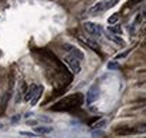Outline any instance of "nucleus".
<instances>
[{"label": "nucleus", "mask_w": 146, "mask_h": 138, "mask_svg": "<svg viewBox=\"0 0 146 138\" xmlns=\"http://www.w3.org/2000/svg\"><path fill=\"white\" fill-rule=\"evenodd\" d=\"M105 125H106V120L102 118V120L97 121L95 124H92V128H94V130H101V128H104Z\"/></svg>", "instance_id": "dca6fc26"}, {"label": "nucleus", "mask_w": 146, "mask_h": 138, "mask_svg": "<svg viewBox=\"0 0 146 138\" xmlns=\"http://www.w3.org/2000/svg\"><path fill=\"white\" fill-rule=\"evenodd\" d=\"M84 29L92 37H99L102 34V27L99 24H97V23H92V21H85L84 23Z\"/></svg>", "instance_id": "7ed1b4c3"}, {"label": "nucleus", "mask_w": 146, "mask_h": 138, "mask_svg": "<svg viewBox=\"0 0 146 138\" xmlns=\"http://www.w3.org/2000/svg\"><path fill=\"white\" fill-rule=\"evenodd\" d=\"M52 131V127H46V125H36L34 127V133L37 135H46V134H50Z\"/></svg>", "instance_id": "9d476101"}, {"label": "nucleus", "mask_w": 146, "mask_h": 138, "mask_svg": "<svg viewBox=\"0 0 146 138\" xmlns=\"http://www.w3.org/2000/svg\"><path fill=\"white\" fill-rule=\"evenodd\" d=\"M41 94H43V87H41V88H40V90L37 91V94H36V95H34V97H33V98L30 100V105H31V107H34V105H36L37 102H38V100H40Z\"/></svg>", "instance_id": "4468645a"}, {"label": "nucleus", "mask_w": 146, "mask_h": 138, "mask_svg": "<svg viewBox=\"0 0 146 138\" xmlns=\"http://www.w3.org/2000/svg\"><path fill=\"white\" fill-rule=\"evenodd\" d=\"M129 53H131V50H126V51H123V53H119V54H116V56H115V61L125 58V57H126V56H128Z\"/></svg>", "instance_id": "6ab92c4d"}, {"label": "nucleus", "mask_w": 146, "mask_h": 138, "mask_svg": "<svg viewBox=\"0 0 146 138\" xmlns=\"http://www.w3.org/2000/svg\"><path fill=\"white\" fill-rule=\"evenodd\" d=\"M26 88H27L26 83H24V81H20V84H19V87H17V90H16V97H14V102H16V104H19V102L21 101V98H23V95H24V92H26Z\"/></svg>", "instance_id": "0eeeda50"}, {"label": "nucleus", "mask_w": 146, "mask_h": 138, "mask_svg": "<svg viewBox=\"0 0 146 138\" xmlns=\"http://www.w3.org/2000/svg\"><path fill=\"white\" fill-rule=\"evenodd\" d=\"M40 88H41V86H38V84H36V83L30 84V87L26 88V92H24V95H23V100L29 102V101L37 94V91H38Z\"/></svg>", "instance_id": "39448f33"}, {"label": "nucleus", "mask_w": 146, "mask_h": 138, "mask_svg": "<svg viewBox=\"0 0 146 138\" xmlns=\"http://www.w3.org/2000/svg\"><path fill=\"white\" fill-rule=\"evenodd\" d=\"M108 33H111V34H121L122 33V27L119 26V24H113V26H108Z\"/></svg>", "instance_id": "9b49d317"}, {"label": "nucleus", "mask_w": 146, "mask_h": 138, "mask_svg": "<svg viewBox=\"0 0 146 138\" xmlns=\"http://www.w3.org/2000/svg\"><path fill=\"white\" fill-rule=\"evenodd\" d=\"M109 40H112V42H115L116 44H119V46H125V42L119 37V36H116V34H111V33H108V36H106Z\"/></svg>", "instance_id": "f8f14e48"}, {"label": "nucleus", "mask_w": 146, "mask_h": 138, "mask_svg": "<svg viewBox=\"0 0 146 138\" xmlns=\"http://www.w3.org/2000/svg\"><path fill=\"white\" fill-rule=\"evenodd\" d=\"M62 60L70 66L72 74H80V73H81V64H80V61H78L74 56H71V54H65Z\"/></svg>", "instance_id": "f03ea898"}, {"label": "nucleus", "mask_w": 146, "mask_h": 138, "mask_svg": "<svg viewBox=\"0 0 146 138\" xmlns=\"http://www.w3.org/2000/svg\"><path fill=\"white\" fill-rule=\"evenodd\" d=\"M119 1H121V0H111V1H106V4H105V10H106V9H111V7H113V6H116Z\"/></svg>", "instance_id": "aec40b11"}, {"label": "nucleus", "mask_w": 146, "mask_h": 138, "mask_svg": "<svg viewBox=\"0 0 146 138\" xmlns=\"http://www.w3.org/2000/svg\"><path fill=\"white\" fill-rule=\"evenodd\" d=\"M132 131H133V130H132L131 127H128V128H122V127H121V128L116 130V134H118V135H129V134H132Z\"/></svg>", "instance_id": "2eb2a0df"}, {"label": "nucleus", "mask_w": 146, "mask_h": 138, "mask_svg": "<svg viewBox=\"0 0 146 138\" xmlns=\"http://www.w3.org/2000/svg\"><path fill=\"white\" fill-rule=\"evenodd\" d=\"M17 120H20V114H19L17 117H14V118H13V121H17Z\"/></svg>", "instance_id": "b1692460"}, {"label": "nucleus", "mask_w": 146, "mask_h": 138, "mask_svg": "<svg viewBox=\"0 0 146 138\" xmlns=\"http://www.w3.org/2000/svg\"><path fill=\"white\" fill-rule=\"evenodd\" d=\"M108 68H109V70H119L121 66H119L118 61H109V63H108Z\"/></svg>", "instance_id": "a211bd4d"}, {"label": "nucleus", "mask_w": 146, "mask_h": 138, "mask_svg": "<svg viewBox=\"0 0 146 138\" xmlns=\"http://www.w3.org/2000/svg\"><path fill=\"white\" fill-rule=\"evenodd\" d=\"M81 40H82L87 46L91 47L92 50H95V51H98V50H99V44H98V43H95V42H92V40H90V39H81Z\"/></svg>", "instance_id": "ddd939ff"}, {"label": "nucleus", "mask_w": 146, "mask_h": 138, "mask_svg": "<svg viewBox=\"0 0 146 138\" xmlns=\"http://www.w3.org/2000/svg\"><path fill=\"white\" fill-rule=\"evenodd\" d=\"M10 92L6 91L1 97H0V114H3L4 113V110H6V107H7V102H9V98H10Z\"/></svg>", "instance_id": "1a4fd4ad"}, {"label": "nucleus", "mask_w": 146, "mask_h": 138, "mask_svg": "<svg viewBox=\"0 0 146 138\" xmlns=\"http://www.w3.org/2000/svg\"><path fill=\"white\" fill-rule=\"evenodd\" d=\"M20 134H21V135H26V137H31V138L37 137V134H34V133H27V131H21Z\"/></svg>", "instance_id": "412c9836"}, {"label": "nucleus", "mask_w": 146, "mask_h": 138, "mask_svg": "<svg viewBox=\"0 0 146 138\" xmlns=\"http://www.w3.org/2000/svg\"><path fill=\"white\" fill-rule=\"evenodd\" d=\"M27 124H29V125H34V127H36V125H37V121H30V120H29V121H27Z\"/></svg>", "instance_id": "5701e85b"}, {"label": "nucleus", "mask_w": 146, "mask_h": 138, "mask_svg": "<svg viewBox=\"0 0 146 138\" xmlns=\"http://www.w3.org/2000/svg\"><path fill=\"white\" fill-rule=\"evenodd\" d=\"M118 20H119V16H118V14H112V16H109V19H108V24H109V26H113V24L118 23Z\"/></svg>", "instance_id": "f3484780"}, {"label": "nucleus", "mask_w": 146, "mask_h": 138, "mask_svg": "<svg viewBox=\"0 0 146 138\" xmlns=\"http://www.w3.org/2000/svg\"><path fill=\"white\" fill-rule=\"evenodd\" d=\"M62 48L68 53V54H71V56H74L78 61H81V60H84V53L80 50V48H77V47H74L72 44H70V43H65V44H62Z\"/></svg>", "instance_id": "20e7f679"}, {"label": "nucleus", "mask_w": 146, "mask_h": 138, "mask_svg": "<svg viewBox=\"0 0 146 138\" xmlns=\"http://www.w3.org/2000/svg\"><path fill=\"white\" fill-rule=\"evenodd\" d=\"M99 98V88L98 86H92L87 92V104H92Z\"/></svg>", "instance_id": "423d86ee"}, {"label": "nucleus", "mask_w": 146, "mask_h": 138, "mask_svg": "<svg viewBox=\"0 0 146 138\" xmlns=\"http://www.w3.org/2000/svg\"><path fill=\"white\" fill-rule=\"evenodd\" d=\"M105 4H106V0L98 1V3H95V4L88 10V13H90L91 16H95V14H98V13H101V11H104V10H105Z\"/></svg>", "instance_id": "6e6552de"}, {"label": "nucleus", "mask_w": 146, "mask_h": 138, "mask_svg": "<svg viewBox=\"0 0 146 138\" xmlns=\"http://www.w3.org/2000/svg\"><path fill=\"white\" fill-rule=\"evenodd\" d=\"M84 101V97L81 92H75L71 95H67L61 100H58L54 105L50 107V110L52 111H71L74 108H78Z\"/></svg>", "instance_id": "f257e3e1"}, {"label": "nucleus", "mask_w": 146, "mask_h": 138, "mask_svg": "<svg viewBox=\"0 0 146 138\" xmlns=\"http://www.w3.org/2000/svg\"><path fill=\"white\" fill-rule=\"evenodd\" d=\"M40 121H44V123H51L48 117H40Z\"/></svg>", "instance_id": "4be33fe9"}]
</instances>
